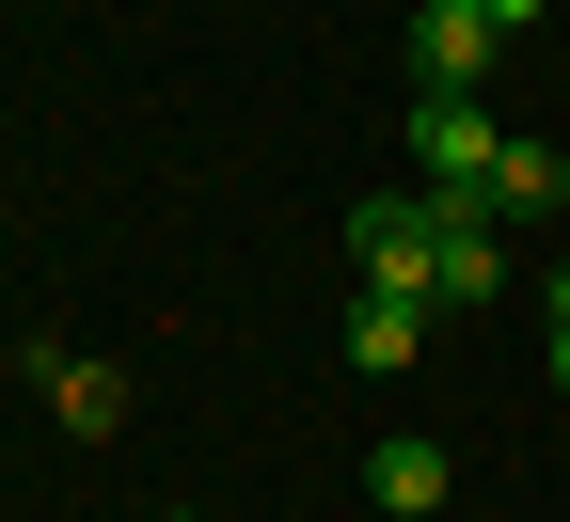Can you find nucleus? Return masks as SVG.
I'll return each mask as SVG.
<instances>
[{"label": "nucleus", "mask_w": 570, "mask_h": 522, "mask_svg": "<svg viewBox=\"0 0 570 522\" xmlns=\"http://www.w3.org/2000/svg\"><path fill=\"white\" fill-rule=\"evenodd\" d=\"M475 206H491V221H539V206H570V159H539V142H508Z\"/></svg>", "instance_id": "nucleus-7"}, {"label": "nucleus", "mask_w": 570, "mask_h": 522, "mask_svg": "<svg viewBox=\"0 0 570 522\" xmlns=\"http://www.w3.org/2000/svg\"><path fill=\"white\" fill-rule=\"evenodd\" d=\"M554 396H570V333H554Z\"/></svg>", "instance_id": "nucleus-10"}, {"label": "nucleus", "mask_w": 570, "mask_h": 522, "mask_svg": "<svg viewBox=\"0 0 570 522\" xmlns=\"http://www.w3.org/2000/svg\"><path fill=\"white\" fill-rule=\"evenodd\" d=\"M32 381H48V427H63V443H111V427H127V381L80 364V348H32Z\"/></svg>", "instance_id": "nucleus-5"}, {"label": "nucleus", "mask_w": 570, "mask_h": 522, "mask_svg": "<svg viewBox=\"0 0 570 522\" xmlns=\"http://www.w3.org/2000/svg\"><path fill=\"white\" fill-rule=\"evenodd\" d=\"M491 285H508V221L428 190V302H491Z\"/></svg>", "instance_id": "nucleus-2"}, {"label": "nucleus", "mask_w": 570, "mask_h": 522, "mask_svg": "<svg viewBox=\"0 0 570 522\" xmlns=\"http://www.w3.org/2000/svg\"><path fill=\"white\" fill-rule=\"evenodd\" d=\"M412 348H428V302H396V285H365V302H348V364H365V381H396Z\"/></svg>", "instance_id": "nucleus-6"}, {"label": "nucleus", "mask_w": 570, "mask_h": 522, "mask_svg": "<svg viewBox=\"0 0 570 522\" xmlns=\"http://www.w3.org/2000/svg\"><path fill=\"white\" fill-rule=\"evenodd\" d=\"M491 48H508V32H491L475 0H428V17H412V96H475Z\"/></svg>", "instance_id": "nucleus-4"}, {"label": "nucleus", "mask_w": 570, "mask_h": 522, "mask_svg": "<svg viewBox=\"0 0 570 522\" xmlns=\"http://www.w3.org/2000/svg\"><path fill=\"white\" fill-rule=\"evenodd\" d=\"M491 159H508V127H491L475 96H412V175L444 190V206H475V190H491Z\"/></svg>", "instance_id": "nucleus-1"}, {"label": "nucleus", "mask_w": 570, "mask_h": 522, "mask_svg": "<svg viewBox=\"0 0 570 522\" xmlns=\"http://www.w3.org/2000/svg\"><path fill=\"white\" fill-rule=\"evenodd\" d=\"M365 491H381V506H444V443H412V427H396L381 460H365Z\"/></svg>", "instance_id": "nucleus-8"}, {"label": "nucleus", "mask_w": 570, "mask_h": 522, "mask_svg": "<svg viewBox=\"0 0 570 522\" xmlns=\"http://www.w3.org/2000/svg\"><path fill=\"white\" fill-rule=\"evenodd\" d=\"M348 254H365V285L428 302V190H365V206H348Z\"/></svg>", "instance_id": "nucleus-3"}, {"label": "nucleus", "mask_w": 570, "mask_h": 522, "mask_svg": "<svg viewBox=\"0 0 570 522\" xmlns=\"http://www.w3.org/2000/svg\"><path fill=\"white\" fill-rule=\"evenodd\" d=\"M475 17H491V32H523V17H539V0H475Z\"/></svg>", "instance_id": "nucleus-9"}]
</instances>
